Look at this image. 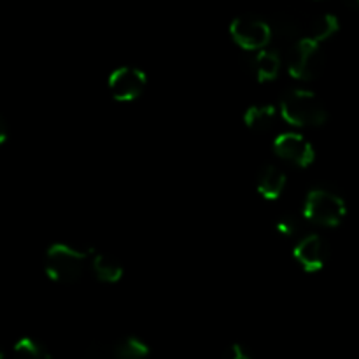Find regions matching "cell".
Masks as SVG:
<instances>
[{
  "instance_id": "1",
  "label": "cell",
  "mask_w": 359,
  "mask_h": 359,
  "mask_svg": "<svg viewBox=\"0 0 359 359\" xmlns=\"http://www.w3.org/2000/svg\"><path fill=\"white\" fill-rule=\"evenodd\" d=\"M284 119L294 126H318L328 118L326 107L312 91L291 90L283 97L280 105Z\"/></svg>"
},
{
  "instance_id": "2",
  "label": "cell",
  "mask_w": 359,
  "mask_h": 359,
  "mask_svg": "<svg viewBox=\"0 0 359 359\" xmlns=\"http://www.w3.org/2000/svg\"><path fill=\"white\" fill-rule=\"evenodd\" d=\"M86 252L69 244H53L46 255V272L58 283H76L83 276Z\"/></svg>"
},
{
  "instance_id": "3",
  "label": "cell",
  "mask_w": 359,
  "mask_h": 359,
  "mask_svg": "<svg viewBox=\"0 0 359 359\" xmlns=\"http://www.w3.org/2000/svg\"><path fill=\"white\" fill-rule=\"evenodd\" d=\"M305 216L321 226H337L346 216V203L337 193L325 188L312 189L305 202Z\"/></svg>"
},
{
  "instance_id": "4",
  "label": "cell",
  "mask_w": 359,
  "mask_h": 359,
  "mask_svg": "<svg viewBox=\"0 0 359 359\" xmlns=\"http://www.w3.org/2000/svg\"><path fill=\"white\" fill-rule=\"evenodd\" d=\"M287 69L297 79H314L323 69V53L319 44L307 39H298L287 56Z\"/></svg>"
},
{
  "instance_id": "5",
  "label": "cell",
  "mask_w": 359,
  "mask_h": 359,
  "mask_svg": "<svg viewBox=\"0 0 359 359\" xmlns=\"http://www.w3.org/2000/svg\"><path fill=\"white\" fill-rule=\"evenodd\" d=\"M230 34L244 49H263L272 39V27L265 20L252 14H244L231 21Z\"/></svg>"
},
{
  "instance_id": "6",
  "label": "cell",
  "mask_w": 359,
  "mask_h": 359,
  "mask_svg": "<svg viewBox=\"0 0 359 359\" xmlns=\"http://www.w3.org/2000/svg\"><path fill=\"white\" fill-rule=\"evenodd\" d=\"M147 84L146 74L135 67H121L109 77V90L116 100L130 102L142 95Z\"/></svg>"
},
{
  "instance_id": "7",
  "label": "cell",
  "mask_w": 359,
  "mask_h": 359,
  "mask_svg": "<svg viewBox=\"0 0 359 359\" xmlns=\"http://www.w3.org/2000/svg\"><path fill=\"white\" fill-rule=\"evenodd\" d=\"M273 149L283 160L298 165V167H307L314 160V147L300 133H280L273 142Z\"/></svg>"
},
{
  "instance_id": "8",
  "label": "cell",
  "mask_w": 359,
  "mask_h": 359,
  "mask_svg": "<svg viewBox=\"0 0 359 359\" xmlns=\"http://www.w3.org/2000/svg\"><path fill=\"white\" fill-rule=\"evenodd\" d=\"M294 258L307 272H318L325 266L326 258H328L326 242L319 235L304 237L294 248Z\"/></svg>"
},
{
  "instance_id": "9",
  "label": "cell",
  "mask_w": 359,
  "mask_h": 359,
  "mask_svg": "<svg viewBox=\"0 0 359 359\" xmlns=\"http://www.w3.org/2000/svg\"><path fill=\"white\" fill-rule=\"evenodd\" d=\"M286 186V174L276 165H266L258 175V189L265 198L276 200Z\"/></svg>"
},
{
  "instance_id": "10",
  "label": "cell",
  "mask_w": 359,
  "mask_h": 359,
  "mask_svg": "<svg viewBox=\"0 0 359 359\" xmlns=\"http://www.w3.org/2000/svg\"><path fill=\"white\" fill-rule=\"evenodd\" d=\"M337 30H339V20L333 14H319L309 21L307 27L304 28V37L302 39L319 44V42L332 37Z\"/></svg>"
},
{
  "instance_id": "11",
  "label": "cell",
  "mask_w": 359,
  "mask_h": 359,
  "mask_svg": "<svg viewBox=\"0 0 359 359\" xmlns=\"http://www.w3.org/2000/svg\"><path fill=\"white\" fill-rule=\"evenodd\" d=\"M280 69V58L276 51H259L252 60V70H255L258 81L276 79Z\"/></svg>"
},
{
  "instance_id": "12",
  "label": "cell",
  "mask_w": 359,
  "mask_h": 359,
  "mask_svg": "<svg viewBox=\"0 0 359 359\" xmlns=\"http://www.w3.org/2000/svg\"><path fill=\"white\" fill-rule=\"evenodd\" d=\"M245 125L255 132H266L276 121V109L272 105H255L245 112Z\"/></svg>"
},
{
  "instance_id": "13",
  "label": "cell",
  "mask_w": 359,
  "mask_h": 359,
  "mask_svg": "<svg viewBox=\"0 0 359 359\" xmlns=\"http://www.w3.org/2000/svg\"><path fill=\"white\" fill-rule=\"evenodd\" d=\"M93 270L104 283H118L123 276L121 263L109 255H97L93 258Z\"/></svg>"
},
{
  "instance_id": "14",
  "label": "cell",
  "mask_w": 359,
  "mask_h": 359,
  "mask_svg": "<svg viewBox=\"0 0 359 359\" xmlns=\"http://www.w3.org/2000/svg\"><path fill=\"white\" fill-rule=\"evenodd\" d=\"M114 354L116 359H146L149 347L137 337H128L114 344Z\"/></svg>"
},
{
  "instance_id": "15",
  "label": "cell",
  "mask_w": 359,
  "mask_h": 359,
  "mask_svg": "<svg viewBox=\"0 0 359 359\" xmlns=\"http://www.w3.org/2000/svg\"><path fill=\"white\" fill-rule=\"evenodd\" d=\"M14 359H51L48 351L32 339L18 340L14 346Z\"/></svg>"
},
{
  "instance_id": "16",
  "label": "cell",
  "mask_w": 359,
  "mask_h": 359,
  "mask_svg": "<svg viewBox=\"0 0 359 359\" xmlns=\"http://www.w3.org/2000/svg\"><path fill=\"white\" fill-rule=\"evenodd\" d=\"M270 27H272L273 34H277L283 39H293L297 37L298 32L304 30V28L300 27V23L297 21V18L290 16V14H280Z\"/></svg>"
},
{
  "instance_id": "17",
  "label": "cell",
  "mask_w": 359,
  "mask_h": 359,
  "mask_svg": "<svg viewBox=\"0 0 359 359\" xmlns=\"http://www.w3.org/2000/svg\"><path fill=\"white\" fill-rule=\"evenodd\" d=\"M300 228V219H298L297 216H283L279 219V223H277V230L280 231V235H284V237L287 238L297 237Z\"/></svg>"
},
{
  "instance_id": "18",
  "label": "cell",
  "mask_w": 359,
  "mask_h": 359,
  "mask_svg": "<svg viewBox=\"0 0 359 359\" xmlns=\"http://www.w3.org/2000/svg\"><path fill=\"white\" fill-rule=\"evenodd\" d=\"M83 359H116L114 346H105V344H95L88 347Z\"/></svg>"
},
{
  "instance_id": "19",
  "label": "cell",
  "mask_w": 359,
  "mask_h": 359,
  "mask_svg": "<svg viewBox=\"0 0 359 359\" xmlns=\"http://www.w3.org/2000/svg\"><path fill=\"white\" fill-rule=\"evenodd\" d=\"M224 359H251L249 354L242 349L241 346H231L230 349L226 351V358Z\"/></svg>"
}]
</instances>
